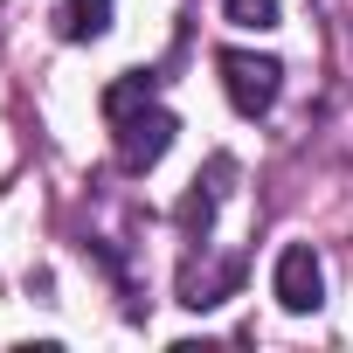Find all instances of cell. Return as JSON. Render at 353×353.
<instances>
[{"instance_id":"obj_1","label":"cell","mask_w":353,"mask_h":353,"mask_svg":"<svg viewBox=\"0 0 353 353\" xmlns=\"http://www.w3.org/2000/svg\"><path fill=\"white\" fill-rule=\"evenodd\" d=\"M173 132H181V118H173L166 104H139V111L111 118V152H118V166H125V173H145V166H159V159H166Z\"/></svg>"},{"instance_id":"obj_2","label":"cell","mask_w":353,"mask_h":353,"mask_svg":"<svg viewBox=\"0 0 353 353\" xmlns=\"http://www.w3.org/2000/svg\"><path fill=\"white\" fill-rule=\"evenodd\" d=\"M215 70H222V90H229V104H236L243 118H263V111L277 104V90H284V63H277V56L222 49V56H215Z\"/></svg>"},{"instance_id":"obj_3","label":"cell","mask_w":353,"mask_h":353,"mask_svg":"<svg viewBox=\"0 0 353 353\" xmlns=\"http://www.w3.org/2000/svg\"><path fill=\"white\" fill-rule=\"evenodd\" d=\"M270 291H277V305L284 312H319L325 305V270H319V250L312 243H291V250H277V270H270Z\"/></svg>"},{"instance_id":"obj_4","label":"cell","mask_w":353,"mask_h":353,"mask_svg":"<svg viewBox=\"0 0 353 353\" xmlns=\"http://www.w3.org/2000/svg\"><path fill=\"white\" fill-rule=\"evenodd\" d=\"M229 181H236V159H229V152H215V159H208V173H194L188 201L173 208V222H181V236H188V243H201V236H208V222H215V208H222Z\"/></svg>"},{"instance_id":"obj_5","label":"cell","mask_w":353,"mask_h":353,"mask_svg":"<svg viewBox=\"0 0 353 353\" xmlns=\"http://www.w3.org/2000/svg\"><path fill=\"white\" fill-rule=\"evenodd\" d=\"M236 284H243V263H236V256H229V263H215V270L188 263V270H181V305H188V312H208V305H222Z\"/></svg>"},{"instance_id":"obj_6","label":"cell","mask_w":353,"mask_h":353,"mask_svg":"<svg viewBox=\"0 0 353 353\" xmlns=\"http://www.w3.org/2000/svg\"><path fill=\"white\" fill-rule=\"evenodd\" d=\"M152 90H159V77L152 70H125L118 83H104V118H125V111H139V104H152Z\"/></svg>"},{"instance_id":"obj_7","label":"cell","mask_w":353,"mask_h":353,"mask_svg":"<svg viewBox=\"0 0 353 353\" xmlns=\"http://www.w3.org/2000/svg\"><path fill=\"white\" fill-rule=\"evenodd\" d=\"M56 21H63L70 42H97V35L111 28V0H63V14H56Z\"/></svg>"},{"instance_id":"obj_8","label":"cell","mask_w":353,"mask_h":353,"mask_svg":"<svg viewBox=\"0 0 353 353\" xmlns=\"http://www.w3.org/2000/svg\"><path fill=\"white\" fill-rule=\"evenodd\" d=\"M236 28H277V0H229Z\"/></svg>"}]
</instances>
